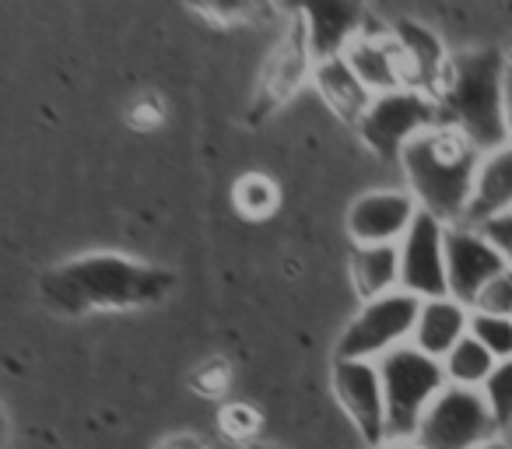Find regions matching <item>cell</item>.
Instances as JSON below:
<instances>
[{"instance_id": "1", "label": "cell", "mask_w": 512, "mask_h": 449, "mask_svg": "<svg viewBox=\"0 0 512 449\" xmlns=\"http://www.w3.org/2000/svg\"><path fill=\"white\" fill-rule=\"evenodd\" d=\"M176 274L162 264L127 257L116 250H95L53 264L39 278V295L64 316L88 313H130L169 299Z\"/></svg>"}, {"instance_id": "2", "label": "cell", "mask_w": 512, "mask_h": 449, "mask_svg": "<svg viewBox=\"0 0 512 449\" xmlns=\"http://www.w3.org/2000/svg\"><path fill=\"white\" fill-rule=\"evenodd\" d=\"M432 99L442 127L463 134L481 155L512 141V116L505 109V53L495 46L449 57Z\"/></svg>"}, {"instance_id": "3", "label": "cell", "mask_w": 512, "mask_h": 449, "mask_svg": "<svg viewBox=\"0 0 512 449\" xmlns=\"http://www.w3.org/2000/svg\"><path fill=\"white\" fill-rule=\"evenodd\" d=\"M477 165H481V151L442 123L414 137L400 155V169H404L411 197L418 200L421 211L439 218L442 225H463Z\"/></svg>"}, {"instance_id": "4", "label": "cell", "mask_w": 512, "mask_h": 449, "mask_svg": "<svg viewBox=\"0 0 512 449\" xmlns=\"http://www.w3.org/2000/svg\"><path fill=\"white\" fill-rule=\"evenodd\" d=\"M376 365L386 400V442H414L425 411L449 386L442 362L407 341L379 358Z\"/></svg>"}, {"instance_id": "5", "label": "cell", "mask_w": 512, "mask_h": 449, "mask_svg": "<svg viewBox=\"0 0 512 449\" xmlns=\"http://www.w3.org/2000/svg\"><path fill=\"white\" fill-rule=\"evenodd\" d=\"M432 127H439V109L432 95L421 88H393V92L372 95L362 120L355 123V134L383 162H400L407 144Z\"/></svg>"}, {"instance_id": "6", "label": "cell", "mask_w": 512, "mask_h": 449, "mask_svg": "<svg viewBox=\"0 0 512 449\" xmlns=\"http://www.w3.org/2000/svg\"><path fill=\"white\" fill-rule=\"evenodd\" d=\"M313 50H309V39L302 32L299 22L285 18V29L274 39V46L267 50L264 64L256 71L253 92H249V106H246V120L260 123L267 116L281 113L302 88L313 81Z\"/></svg>"}, {"instance_id": "7", "label": "cell", "mask_w": 512, "mask_h": 449, "mask_svg": "<svg viewBox=\"0 0 512 449\" xmlns=\"http://www.w3.org/2000/svg\"><path fill=\"white\" fill-rule=\"evenodd\" d=\"M421 299L397 288L390 295H379L372 302H362L351 323L337 337L334 358H358V362H379L393 348L411 341L414 323H418Z\"/></svg>"}, {"instance_id": "8", "label": "cell", "mask_w": 512, "mask_h": 449, "mask_svg": "<svg viewBox=\"0 0 512 449\" xmlns=\"http://www.w3.org/2000/svg\"><path fill=\"white\" fill-rule=\"evenodd\" d=\"M498 425L484 404L481 390L446 386L432 407L425 411L414 435L418 449H481L484 442L498 439Z\"/></svg>"}, {"instance_id": "9", "label": "cell", "mask_w": 512, "mask_h": 449, "mask_svg": "<svg viewBox=\"0 0 512 449\" xmlns=\"http://www.w3.org/2000/svg\"><path fill=\"white\" fill-rule=\"evenodd\" d=\"M281 15L302 25L316 60L344 57L362 32H369L365 0H278Z\"/></svg>"}, {"instance_id": "10", "label": "cell", "mask_w": 512, "mask_h": 449, "mask_svg": "<svg viewBox=\"0 0 512 449\" xmlns=\"http://www.w3.org/2000/svg\"><path fill=\"white\" fill-rule=\"evenodd\" d=\"M509 271V260L474 225H446V288L449 299L474 309L477 295Z\"/></svg>"}, {"instance_id": "11", "label": "cell", "mask_w": 512, "mask_h": 449, "mask_svg": "<svg viewBox=\"0 0 512 449\" xmlns=\"http://www.w3.org/2000/svg\"><path fill=\"white\" fill-rule=\"evenodd\" d=\"M400 250V288L414 299H439L446 288V225L432 214L418 211L407 236L397 243Z\"/></svg>"}, {"instance_id": "12", "label": "cell", "mask_w": 512, "mask_h": 449, "mask_svg": "<svg viewBox=\"0 0 512 449\" xmlns=\"http://www.w3.org/2000/svg\"><path fill=\"white\" fill-rule=\"evenodd\" d=\"M334 397L355 421L358 435L372 449L386 442V400H383V379H379L376 362H358V358H334Z\"/></svg>"}, {"instance_id": "13", "label": "cell", "mask_w": 512, "mask_h": 449, "mask_svg": "<svg viewBox=\"0 0 512 449\" xmlns=\"http://www.w3.org/2000/svg\"><path fill=\"white\" fill-rule=\"evenodd\" d=\"M418 211L411 190H369L348 207V236L355 246H397Z\"/></svg>"}, {"instance_id": "14", "label": "cell", "mask_w": 512, "mask_h": 449, "mask_svg": "<svg viewBox=\"0 0 512 449\" xmlns=\"http://www.w3.org/2000/svg\"><path fill=\"white\" fill-rule=\"evenodd\" d=\"M344 60L355 71V78L369 88V95H383L393 88H411L407 85V71L400 50L393 43L390 29H369L344 50Z\"/></svg>"}, {"instance_id": "15", "label": "cell", "mask_w": 512, "mask_h": 449, "mask_svg": "<svg viewBox=\"0 0 512 449\" xmlns=\"http://www.w3.org/2000/svg\"><path fill=\"white\" fill-rule=\"evenodd\" d=\"M390 36L400 50V60H404L407 85L432 95L449 67V53L442 46V39L428 25L414 22V18H400L390 29Z\"/></svg>"}, {"instance_id": "16", "label": "cell", "mask_w": 512, "mask_h": 449, "mask_svg": "<svg viewBox=\"0 0 512 449\" xmlns=\"http://www.w3.org/2000/svg\"><path fill=\"white\" fill-rule=\"evenodd\" d=\"M505 211H512V141L481 155L463 225L481 229L484 221L498 218V214H505Z\"/></svg>"}, {"instance_id": "17", "label": "cell", "mask_w": 512, "mask_h": 449, "mask_svg": "<svg viewBox=\"0 0 512 449\" xmlns=\"http://www.w3.org/2000/svg\"><path fill=\"white\" fill-rule=\"evenodd\" d=\"M467 334H470V309L463 302L449 299V295H439V299L421 302L411 344L442 362Z\"/></svg>"}, {"instance_id": "18", "label": "cell", "mask_w": 512, "mask_h": 449, "mask_svg": "<svg viewBox=\"0 0 512 449\" xmlns=\"http://www.w3.org/2000/svg\"><path fill=\"white\" fill-rule=\"evenodd\" d=\"M309 85L316 88V95L323 99V106H327L341 123H348V127H355V123L362 120L365 106L372 102L369 88L355 78V71H351L344 57L316 60L313 81H309Z\"/></svg>"}, {"instance_id": "19", "label": "cell", "mask_w": 512, "mask_h": 449, "mask_svg": "<svg viewBox=\"0 0 512 449\" xmlns=\"http://www.w3.org/2000/svg\"><path fill=\"white\" fill-rule=\"evenodd\" d=\"M186 11L214 29H260L285 22L278 0H183Z\"/></svg>"}, {"instance_id": "20", "label": "cell", "mask_w": 512, "mask_h": 449, "mask_svg": "<svg viewBox=\"0 0 512 449\" xmlns=\"http://www.w3.org/2000/svg\"><path fill=\"white\" fill-rule=\"evenodd\" d=\"M351 281L362 302L390 295L400 288V250L397 246H355L351 250Z\"/></svg>"}, {"instance_id": "21", "label": "cell", "mask_w": 512, "mask_h": 449, "mask_svg": "<svg viewBox=\"0 0 512 449\" xmlns=\"http://www.w3.org/2000/svg\"><path fill=\"white\" fill-rule=\"evenodd\" d=\"M495 355L484 344H477L474 337H463L446 358H442V372H446L449 386H463V390H481L484 379L495 369Z\"/></svg>"}, {"instance_id": "22", "label": "cell", "mask_w": 512, "mask_h": 449, "mask_svg": "<svg viewBox=\"0 0 512 449\" xmlns=\"http://www.w3.org/2000/svg\"><path fill=\"white\" fill-rule=\"evenodd\" d=\"M232 207L246 221H267L281 207V186L267 172H246L232 186Z\"/></svg>"}, {"instance_id": "23", "label": "cell", "mask_w": 512, "mask_h": 449, "mask_svg": "<svg viewBox=\"0 0 512 449\" xmlns=\"http://www.w3.org/2000/svg\"><path fill=\"white\" fill-rule=\"evenodd\" d=\"M470 337L477 344L495 355V362L512 358V316H498V313H477L470 309Z\"/></svg>"}, {"instance_id": "24", "label": "cell", "mask_w": 512, "mask_h": 449, "mask_svg": "<svg viewBox=\"0 0 512 449\" xmlns=\"http://www.w3.org/2000/svg\"><path fill=\"white\" fill-rule=\"evenodd\" d=\"M481 397L488 404L491 418H495L498 432L512 428V358H505V362H498L491 369V376L481 386Z\"/></svg>"}, {"instance_id": "25", "label": "cell", "mask_w": 512, "mask_h": 449, "mask_svg": "<svg viewBox=\"0 0 512 449\" xmlns=\"http://www.w3.org/2000/svg\"><path fill=\"white\" fill-rule=\"evenodd\" d=\"M165 116H169V106H165V99L158 92L137 95L127 109V123L134 130H141V134H151V130L165 127Z\"/></svg>"}, {"instance_id": "26", "label": "cell", "mask_w": 512, "mask_h": 449, "mask_svg": "<svg viewBox=\"0 0 512 449\" xmlns=\"http://www.w3.org/2000/svg\"><path fill=\"white\" fill-rule=\"evenodd\" d=\"M477 313H498V316H512V267L505 274H498L474 302Z\"/></svg>"}, {"instance_id": "27", "label": "cell", "mask_w": 512, "mask_h": 449, "mask_svg": "<svg viewBox=\"0 0 512 449\" xmlns=\"http://www.w3.org/2000/svg\"><path fill=\"white\" fill-rule=\"evenodd\" d=\"M481 232H484V239H488V243L495 246V250L502 253V257L509 260V267H512V211L484 221Z\"/></svg>"}, {"instance_id": "28", "label": "cell", "mask_w": 512, "mask_h": 449, "mask_svg": "<svg viewBox=\"0 0 512 449\" xmlns=\"http://www.w3.org/2000/svg\"><path fill=\"white\" fill-rule=\"evenodd\" d=\"M481 449H512V442L509 439H502V435H498V439H491V442H484Z\"/></svg>"}, {"instance_id": "29", "label": "cell", "mask_w": 512, "mask_h": 449, "mask_svg": "<svg viewBox=\"0 0 512 449\" xmlns=\"http://www.w3.org/2000/svg\"><path fill=\"white\" fill-rule=\"evenodd\" d=\"M162 449H204L200 442H169V446H162Z\"/></svg>"}, {"instance_id": "30", "label": "cell", "mask_w": 512, "mask_h": 449, "mask_svg": "<svg viewBox=\"0 0 512 449\" xmlns=\"http://www.w3.org/2000/svg\"><path fill=\"white\" fill-rule=\"evenodd\" d=\"M376 449H418L414 442H383V446H376Z\"/></svg>"}, {"instance_id": "31", "label": "cell", "mask_w": 512, "mask_h": 449, "mask_svg": "<svg viewBox=\"0 0 512 449\" xmlns=\"http://www.w3.org/2000/svg\"><path fill=\"white\" fill-rule=\"evenodd\" d=\"M242 449H278V446H256V442H246Z\"/></svg>"}]
</instances>
